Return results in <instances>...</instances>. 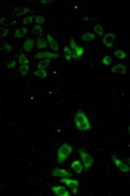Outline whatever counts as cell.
<instances>
[{
	"label": "cell",
	"instance_id": "cell-3",
	"mask_svg": "<svg viewBox=\"0 0 130 196\" xmlns=\"http://www.w3.org/2000/svg\"><path fill=\"white\" fill-rule=\"evenodd\" d=\"M79 153L81 156V160H82L83 163V167L86 170L90 169L93 167L94 163V160L93 157L83 150H79Z\"/></svg>",
	"mask_w": 130,
	"mask_h": 196
},
{
	"label": "cell",
	"instance_id": "cell-32",
	"mask_svg": "<svg viewBox=\"0 0 130 196\" xmlns=\"http://www.w3.org/2000/svg\"><path fill=\"white\" fill-rule=\"evenodd\" d=\"M3 48H5V51H7V52H9L10 50H11V45L8 44V43H5Z\"/></svg>",
	"mask_w": 130,
	"mask_h": 196
},
{
	"label": "cell",
	"instance_id": "cell-6",
	"mask_svg": "<svg viewBox=\"0 0 130 196\" xmlns=\"http://www.w3.org/2000/svg\"><path fill=\"white\" fill-rule=\"evenodd\" d=\"M59 56L58 53L50 52L48 51H42L36 53L35 55V59H57Z\"/></svg>",
	"mask_w": 130,
	"mask_h": 196
},
{
	"label": "cell",
	"instance_id": "cell-34",
	"mask_svg": "<svg viewBox=\"0 0 130 196\" xmlns=\"http://www.w3.org/2000/svg\"><path fill=\"white\" fill-rule=\"evenodd\" d=\"M40 3L44 4V5H47V4H49L50 3H52L53 1L52 0H42V1L40 2Z\"/></svg>",
	"mask_w": 130,
	"mask_h": 196
},
{
	"label": "cell",
	"instance_id": "cell-27",
	"mask_svg": "<svg viewBox=\"0 0 130 196\" xmlns=\"http://www.w3.org/2000/svg\"><path fill=\"white\" fill-rule=\"evenodd\" d=\"M112 63V58L110 56H105L102 59V63L105 65H109Z\"/></svg>",
	"mask_w": 130,
	"mask_h": 196
},
{
	"label": "cell",
	"instance_id": "cell-17",
	"mask_svg": "<svg viewBox=\"0 0 130 196\" xmlns=\"http://www.w3.org/2000/svg\"><path fill=\"white\" fill-rule=\"evenodd\" d=\"M36 42H37L36 46H37V48L39 49H40V50H42V49H44V48L47 47V42L43 37L40 36V37H38Z\"/></svg>",
	"mask_w": 130,
	"mask_h": 196
},
{
	"label": "cell",
	"instance_id": "cell-7",
	"mask_svg": "<svg viewBox=\"0 0 130 196\" xmlns=\"http://www.w3.org/2000/svg\"><path fill=\"white\" fill-rule=\"evenodd\" d=\"M116 37L113 33H108L103 37V43L107 48H111L113 46Z\"/></svg>",
	"mask_w": 130,
	"mask_h": 196
},
{
	"label": "cell",
	"instance_id": "cell-2",
	"mask_svg": "<svg viewBox=\"0 0 130 196\" xmlns=\"http://www.w3.org/2000/svg\"><path fill=\"white\" fill-rule=\"evenodd\" d=\"M73 151V148L71 145L64 143L57 150V161L59 164L63 163L68 157L71 155Z\"/></svg>",
	"mask_w": 130,
	"mask_h": 196
},
{
	"label": "cell",
	"instance_id": "cell-28",
	"mask_svg": "<svg viewBox=\"0 0 130 196\" xmlns=\"http://www.w3.org/2000/svg\"><path fill=\"white\" fill-rule=\"evenodd\" d=\"M32 21H33V18L31 16H27L23 20V24L24 25H29L32 24Z\"/></svg>",
	"mask_w": 130,
	"mask_h": 196
},
{
	"label": "cell",
	"instance_id": "cell-13",
	"mask_svg": "<svg viewBox=\"0 0 130 196\" xmlns=\"http://www.w3.org/2000/svg\"><path fill=\"white\" fill-rule=\"evenodd\" d=\"M71 51L72 53V58L74 59L80 58L85 54V49L79 45H77Z\"/></svg>",
	"mask_w": 130,
	"mask_h": 196
},
{
	"label": "cell",
	"instance_id": "cell-5",
	"mask_svg": "<svg viewBox=\"0 0 130 196\" xmlns=\"http://www.w3.org/2000/svg\"><path fill=\"white\" fill-rule=\"evenodd\" d=\"M111 158L114 164L116 165V167L120 171H122V173H126L129 171L130 168L129 165L127 164V163H124L123 161H122L120 158H118V157H117L115 155H112Z\"/></svg>",
	"mask_w": 130,
	"mask_h": 196
},
{
	"label": "cell",
	"instance_id": "cell-8",
	"mask_svg": "<svg viewBox=\"0 0 130 196\" xmlns=\"http://www.w3.org/2000/svg\"><path fill=\"white\" fill-rule=\"evenodd\" d=\"M52 191L57 196H70V194L67 188L63 186H55L52 187Z\"/></svg>",
	"mask_w": 130,
	"mask_h": 196
},
{
	"label": "cell",
	"instance_id": "cell-33",
	"mask_svg": "<svg viewBox=\"0 0 130 196\" xmlns=\"http://www.w3.org/2000/svg\"><path fill=\"white\" fill-rule=\"evenodd\" d=\"M16 65V62L15 61H13V62H9L8 64H7V67L9 68V69H13L15 67Z\"/></svg>",
	"mask_w": 130,
	"mask_h": 196
},
{
	"label": "cell",
	"instance_id": "cell-25",
	"mask_svg": "<svg viewBox=\"0 0 130 196\" xmlns=\"http://www.w3.org/2000/svg\"><path fill=\"white\" fill-rule=\"evenodd\" d=\"M29 70V67L28 65H20L19 67V71L22 76H25L28 73Z\"/></svg>",
	"mask_w": 130,
	"mask_h": 196
},
{
	"label": "cell",
	"instance_id": "cell-30",
	"mask_svg": "<svg viewBox=\"0 0 130 196\" xmlns=\"http://www.w3.org/2000/svg\"><path fill=\"white\" fill-rule=\"evenodd\" d=\"M9 30L7 28L0 27V37H6L9 34Z\"/></svg>",
	"mask_w": 130,
	"mask_h": 196
},
{
	"label": "cell",
	"instance_id": "cell-22",
	"mask_svg": "<svg viewBox=\"0 0 130 196\" xmlns=\"http://www.w3.org/2000/svg\"><path fill=\"white\" fill-rule=\"evenodd\" d=\"M30 11H31V10L29 9H28V8H23V7H18L17 8L15 9V12H16V16H17L24 14L25 13H29Z\"/></svg>",
	"mask_w": 130,
	"mask_h": 196
},
{
	"label": "cell",
	"instance_id": "cell-23",
	"mask_svg": "<svg viewBox=\"0 0 130 196\" xmlns=\"http://www.w3.org/2000/svg\"><path fill=\"white\" fill-rule=\"evenodd\" d=\"M18 63L20 65H28L29 61L28 58L24 54H21L18 57Z\"/></svg>",
	"mask_w": 130,
	"mask_h": 196
},
{
	"label": "cell",
	"instance_id": "cell-26",
	"mask_svg": "<svg viewBox=\"0 0 130 196\" xmlns=\"http://www.w3.org/2000/svg\"><path fill=\"white\" fill-rule=\"evenodd\" d=\"M94 31L96 34L98 35L102 36L103 35H104V29H103L101 26H100L99 24L96 25L94 27Z\"/></svg>",
	"mask_w": 130,
	"mask_h": 196
},
{
	"label": "cell",
	"instance_id": "cell-18",
	"mask_svg": "<svg viewBox=\"0 0 130 196\" xmlns=\"http://www.w3.org/2000/svg\"><path fill=\"white\" fill-rule=\"evenodd\" d=\"M64 56L67 62H70L72 59V53L69 47L67 46L64 48Z\"/></svg>",
	"mask_w": 130,
	"mask_h": 196
},
{
	"label": "cell",
	"instance_id": "cell-20",
	"mask_svg": "<svg viewBox=\"0 0 130 196\" xmlns=\"http://www.w3.org/2000/svg\"><path fill=\"white\" fill-rule=\"evenodd\" d=\"M42 28L41 26L40 25H36L33 27V28L31 30V33L33 35H37L40 37L41 35V34H42Z\"/></svg>",
	"mask_w": 130,
	"mask_h": 196
},
{
	"label": "cell",
	"instance_id": "cell-21",
	"mask_svg": "<svg viewBox=\"0 0 130 196\" xmlns=\"http://www.w3.org/2000/svg\"><path fill=\"white\" fill-rule=\"evenodd\" d=\"M33 74L40 79H46L48 76L46 71L44 69H38L35 71Z\"/></svg>",
	"mask_w": 130,
	"mask_h": 196
},
{
	"label": "cell",
	"instance_id": "cell-10",
	"mask_svg": "<svg viewBox=\"0 0 130 196\" xmlns=\"http://www.w3.org/2000/svg\"><path fill=\"white\" fill-rule=\"evenodd\" d=\"M111 71L113 73H120L121 75H126L127 72L126 65H124L122 63L117 64L111 68Z\"/></svg>",
	"mask_w": 130,
	"mask_h": 196
},
{
	"label": "cell",
	"instance_id": "cell-24",
	"mask_svg": "<svg viewBox=\"0 0 130 196\" xmlns=\"http://www.w3.org/2000/svg\"><path fill=\"white\" fill-rule=\"evenodd\" d=\"M113 54L116 58L120 59H125L126 58V53L122 50H117L114 52Z\"/></svg>",
	"mask_w": 130,
	"mask_h": 196
},
{
	"label": "cell",
	"instance_id": "cell-29",
	"mask_svg": "<svg viewBox=\"0 0 130 196\" xmlns=\"http://www.w3.org/2000/svg\"><path fill=\"white\" fill-rule=\"evenodd\" d=\"M35 22H36V23H37L38 24L41 25V24H43L44 23L45 18L43 16L39 15L35 18Z\"/></svg>",
	"mask_w": 130,
	"mask_h": 196
},
{
	"label": "cell",
	"instance_id": "cell-4",
	"mask_svg": "<svg viewBox=\"0 0 130 196\" xmlns=\"http://www.w3.org/2000/svg\"><path fill=\"white\" fill-rule=\"evenodd\" d=\"M60 182L67 185L68 188L71 190V192L73 194H78V191L79 187V184L77 180L64 177L60 180Z\"/></svg>",
	"mask_w": 130,
	"mask_h": 196
},
{
	"label": "cell",
	"instance_id": "cell-19",
	"mask_svg": "<svg viewBox=\"0 0 130 196\" xmlns=\"http://www.w3.org/2000/svg\"><path fill=\"white\" fill-rule=\"evenodd\" d=\"M95 38H96V35L93 34V33L87 32L82 36V40L85 42H89L94 39Z\"/></svg>",
	"mask_w": 130,
	"mask_h": 196
},
{
	"label": "cell",
	"instance_id": "cell-16",
	"mask_svg": "<svg viewBox=\"0 0 130 196\" xmlns=\"http://www.w3.org/2000/svg\"><path fill=\"white\" fill-rule=\"evenodd\" d=\"M51 59H42L39 63L37 64L38 69H46L50 65Z\"/></svg>",
	"mask_w": 130,
	"mask_h": 196
},
{
	"label": "cell",
	"instance_id": "cell-15",
	"mask_svg": "<svg viewBox=\"0 0 130 196\" xmlns=\"http://www.w3.org/2000/svg\"><path fill=\"white\" fill-rule=\"evenodd\" d=\"M28 32V29L25 28V27H21V28H18L14 32V37L17 39H20V38L24 37Z\"/></svg>",
	"mask_w": 130,
	"mask_h": 196
},
{
	"label": "cell",
	"instance_id": "cell-1",
	"mask_svg": "<svg viewBox=\"0 0 130 196\" xmlns=\"http://www.w3.org/2000/svg\"><path fill=\"white\" fill-rule=\"evenodd\" d=\"M74 122L77 129L81 132H87L92 129V126L89 118L83 111H78L75 114Z\"/></svg>",
	"mask_w": 130,
	"mask_h": 196
},
{
	"label": "cell",
	"instance_id": "cell-31",
	"mask_svg": "<svg viewBox=\"0 0 130 196\" xmlns=\"http://www.w3.org/2000/svg\"><path fill=\"white\" fill-rule=\"evenodd\" d=\"M78 45H77V43H76V42H75V41L74 40V38H71V39H70V51H72V50H73V49L76 47Z\"/></svg>",
	"mask_w": 130,
	"mask_h": 196
},
{
	"label": "cell",
	"instance_id": "cell-9",
	"mask_svg": "<svg viewBox=\"0 0 130 196\" xmlns=\"http://www.w3.org/2000/svg\"><path fill=\"white\" fill-rule=\"evenodd\" d=\"M52 175L54 177H70L72 175L66 169L62 168H55L52 171Z\"/></svg>",
	"mask_w": 130,
	"mask_h": 196
},
{
	"label": "cell",
	"instance_id": "cell-11",
	"mask_svg": "<svg viewBox=\"0 0 130 196\" xmlns=\"http://www.w3.org/2000/svg\"><path fill=\"white\" fill-rule=\"evenodd\" d=\"M47 40H48L49 46H50L51 49H52V50L55 52L59 51V46L58 45V43L50 34L47 35Z\"/></svg>",
	"mask_w": 130,
	"mask_h": 196
},
{
	"label": "cell",
	"instance_id": "cell-14",
	"mask_svg": "<svg viewBox=\"0 0 130 196\" xmlns=\"http://www.w3.org/2000/svg\"><path fill=\"white\" fill-rule=\"evenodd\" d=\"M71 168L77 174H81L83 170V165L79 160H75L71 163Z\"/></svg>",
	"mask_w": 130,
	"mask_h": 196
},
{
	"label": "cell",
	"instance_id": "cell-12",
	"mask_svg": "<svg viewBox=\"0 0 130 196\" xmlns=\"http://www.w3.org/2000/svg\"><path fill=\"white\" fill-rule=\"evenodd\" d=\"M35 47V40L32 38H28L23 45L24 50L26 52H31Z\"/></svg>",
	"mask_w": 130,
	"mask_h": 196
}]
</instances>
